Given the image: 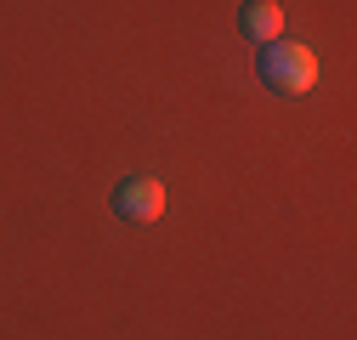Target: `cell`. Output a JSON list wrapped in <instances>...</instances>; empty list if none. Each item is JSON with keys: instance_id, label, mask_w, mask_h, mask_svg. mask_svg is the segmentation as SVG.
Listing matches in <instances>:
<instances>
[{"instance_id": "6da1fadb", "label": "cell", "mask_w": 357, "mask_h": 340, "mask_svg": "<svg viewBox=\"0 0 357 340\" xmlns=\"http://www.w3.org/2000/svg\"><path fill=\"white\" fill-rule=\"evenodd\" d=\"M261 79L278 97H306L318 85V57L295 46V40H273V46H261Z\"/></svg>"}, {"instance_id": "7a4b0ae2", "label": "cell", "mask_w": 357, "mask_h": 340, "mask_svg": "<svg viewBox=\"0 0 357 340\" xmlns=\"http://www.w3.org/2000/svg\"><path fill=\"white\" fill-rule=\"evenodd\" d=\"M114 216H119V222H137V227L159 222V216H165V187H159L153 176H125L119 193H114Z\"/></svg>"}, {"instance_id": "3957f363", "label": "cell", "mask_w": 357, "mask_h": 340, "mask_svg": "<svg viewBox=\"0 0 357 340\" xmlns=\"http://www.w3.org/2000/svg\"><path fill=\"white\" fill-rule=\"evenodd\" d=\"M238 29L255 40V46H273V40L284 34V6H278V0H244Z\"/></svg>"}]
</instances>
